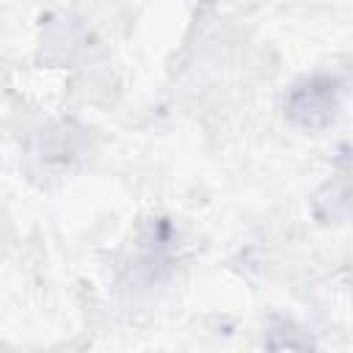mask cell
<instances>
[{"instance_id": "obj_1", "label": "cell", "mask_w": 353, "mask_h": 353, "mask_svg": "<svg viewBox=\"0 0 353 353\" xmlns=\"http://www.w3.org/2000/svg\"><path fill=\"white\" fill-rule=\"evenodd\" d=\"M339 108L336 99V83L331 77H312L292 88L287 99V113L295 124L317 130L325 127Z\"/></svg>"}]
</instances>
